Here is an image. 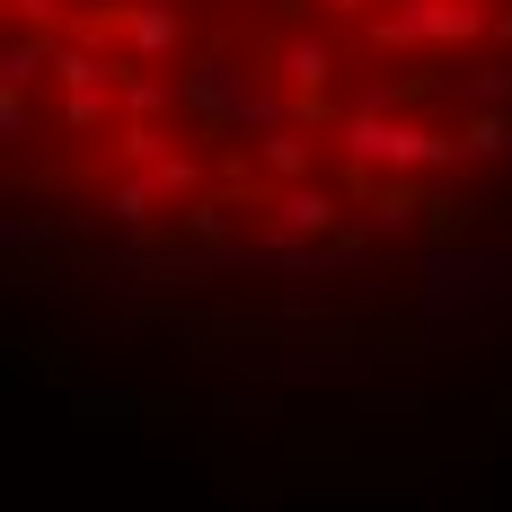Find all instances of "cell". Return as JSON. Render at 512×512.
Masks as SVG:
<instances>
[{
	"instance_id": "obj_6",
	"label": "cell",
	"mask_w": 512,
	"mask_h": 512,
	"mask_svg": "<svg viewBox=\"0 0 512 512\" xmlns=\"http://www.w3.org/2000/svg\"><path fill=\"white\" fill-rule=\"evenodd\" d=\"M115 98H124V115H168L177 106V80H142V62H124Z\"/></svg>"
},
{
	"instance_id": "obj_2",
	"label": "cell",
	"mask_w": 512,
	"mask_h": 512,
	"mask_svg": "<svg viewBox=\"0 0 512 512\" xmlns=\"http://www.w3.org/2000/svg\"><path fill=\"white\" fill-rule=\"evenodd\" d=\"M495 27V0H398L380 27H371V45L380 53H415V45H477Z\"/></svg>"
},
{
	"instance_id": "obj_9",
	"label": "cell",
	"mask_w": 512,
	"mask_h": 512,
	"mask_svg": "<svg viewBox=\"0 0 512 512\" xmlns=\"http://www.w3.org/2000/svg\"><path fill=\"white\" fill-rule=\"evenodd\" d=\"M309 9H327V18H362L371 0H309Z\"/></svg>"
},
{
	"instance_id": "obj_3",
	"label": "cell",
	"mask_w": 512,
	"mask_h": 512,
	"mask_svg": "<svg viewBox=\"0 0 512 512\" xmlns=\"http://www.w3.org/2000/svg\"><path fill=\"white\" fill-rule=\"evenodd\" d=\"M274 230H283V239H318V230H336V195H327V186H292V195L274 204Z\"/></svg>"
},
{
	"instance_id": "obj_5",
	"label": "cell",
	"mask_w": 512,
	"mask_h": 512,
	"mask_svg": "<svg viewBox=\"0 0 512 512\" xmlns=\"http://www.w3.org/2000/svg\"><path fill=\"white\" fill-rule=\"evenodd\" d=\"M512 151V106H477L460 124V159H504Z\"/></svg>"
},
{
	"instance_id": "obj_4",
	"label": "cell",
	"mask_w": 512,
	"mask_h": 512,
	"mask_svg": "<svg viewBox=\"0 0 512 512\" xmlns=\"http://www.w3.org/2000/svg\"><path fill=\"white\" fill-rule=\"evenodd\" d=\"M274 80H283L292 98H327V80H336V53L318 45V36H301V45L283 53V71H274Z\"/></svg>"
},
{
	"instance_id": "obj_10",
	"label": "cell",
	"mask_w": 512,
	"mask_h": 512,
	"mask_svg": "<svg viewBox=\"0 0 512 512\" xmlns=\"http://www.w3.org/2000/svg\"><path fill=\"white\" fill-rule=\"evenodd\" d=\"M495 27H504V36H512V9H495Z\"/></svg>"
},
{
	"instance_id": "obj_1",
	"label": "cell",
	"mask_w": 512,
	"mask_h": 512,
	"mask_svg": "<svg viewBox=\"0 0 512 512\" xmlns=\"http://www.w3.org/2000/svg\"><path fill=\"white\" fill-rule=\"evenodd\" d=\"M336 151L362 159V168H415V177H433V168L460 159V133L415 124L407 106H354V115L336 124Z\"/></svg>"
},
{
	"instance_id": "obj_8",
	"label": "cell",
	"mask_w": 512,
	"mask_h": 512,
	"mask_svg": "<svg viewBox=\"0 0 512 512\" xmlns=\"http://www.w3.org/2000/svg\"><path fill=\"white\" fill-rule=\"evenodd\" d=\"M451 89H460L468 106H512V71H468V80L451 71Z\"/></svg>"
},
{
	"instance_id": "obj_7",
	"label": "cell",
	"mask_w": 512,
	"mask_h": 512,
	"mask_svg": "<svg viewBox=\"0 0 512 512\" xmlns=\"http://www.w3.org/2000/svg\"><path fill=\"white\" fill-rule=\"evenodd\" d=\"M265 168H274V177H309V133L301 124H274V133H265Z\"/></svg>"
}]
</instances>
